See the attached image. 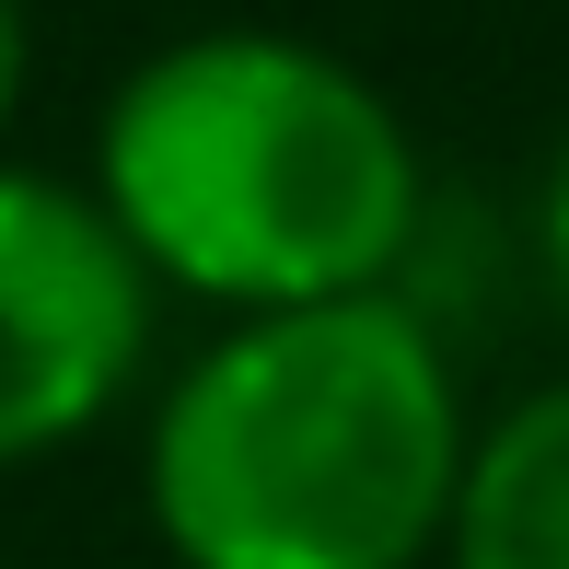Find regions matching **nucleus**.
Segmentation results:
<instances>
[{
  "label": "nucleus",
  "mask_w": 569,
  "mask_h": 569,
  "mask_svg": "<svg viewBox=\"0 0 569 569\" xmlns=\"http://www.w3.org/2000/svg\"><path fill=\"white\" fill-rule=\"evenodd\" d=\"M465 442L453 349L407 291L244 315L163 383L140 511L174 569H430Z\"/></svg>",
  "instance_id": "obj_1"
},
{
  "label": "nucleus",
  "mask_w": 569,
  "mask_h": 569,
  "mask_svg": "<svg viewBox=\"0 0 569 569\" xmlns=\"http://www.w3.org/2000/svg\"><path fill=\"white\" fill-rule=\"evenodd\" d=\"M93 210L128 232L151 291H187L244 326L396 291L430 187L407 117L338 47L210 23L151 47L106 93Z\"/></svg>",
  "instance_id": "obj_2"
},
{
  "label": "nucleus",
  "mask_w": 569,
  "mask_h": 569,
  "mask_svg": "<svg viewBox=\"0 0 569 569\" xmlns=\"http://www.w3.org/2000/svg\"><path fill=\"white\" fill-rule=\"evenodd\" d=\"M151 268L93 210V187L0 163V477L117 419L151 360Z\"/></svg>",
  "instance_id": "obj_3"
},
{
  "label": "nucleus",
  "mask_w": 569,
  "mask_h": 569,
  "mask_svg": "<svg viewBox=\"0 0 569 569\" xmlns=\"http://www.w3.org/2000/svg\"><path fill=\"white\" fill-rule=\"evenodd\" d=\"M442 569H569V383H535L465 442Z\"/></svg>",
  "instance_id": "obj_4"
},
{
  "label": "nucleus",
  "mask_w": 569,
  "mask_h": 569,
  "mask_svg": "<svg viewBox=\"0 0 569 569\" xmlns=\"http://www.w3.org/2000/svg\"><path fill=\"white\" fill-rule=\"evenodd\" d=\"M535 244H547V279H558V302H569V128H558V151H547V198H535Z\"/></svg>",
  "instance_id": "obj_5"
},
{
  "label": "nucleus",
  "mask_w": 569,
  "mask_h": 569,
  "mask_svg": "<svg viewBox=\"0 0 569 569\" xmlns=\"http://www.w3.org/2000/svg\"><path fill=\"white\" fill-rule=\"evenodd\" d=\"M23 70H36V47H23V12L0 0V128H12V106H23Z\"/></svg>",
  "instance_id": "obj_6"
}]
</instances>
